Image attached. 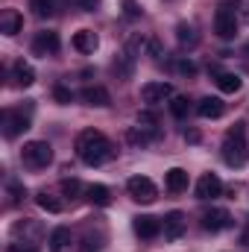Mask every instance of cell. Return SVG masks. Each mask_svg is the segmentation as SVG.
<instances>
[{
    "label": "cell",
    "mask_w": 249,
    "mask_h": 252,
    "mask_svg": "<svg viewBox=\"0 0 249 252\" xmlns=\"http://www.w3.org/2000/svg\"><path fill=\"white\" fill-rule=\"evenodd\" d=\"M147 44H150L147 38H141V35H132V38H129V44H126V50H129V53L138 59V56H141V50H144Z\"/></svg>",
    "instance_id": "4dcf8cb0"
},
{
    "label": "cell",
    "mask_w": 249,
    "mask_h": 252,
    "mask_svg": "<svg viewBox=\"0 0 249 252\" xmlns=\"http://www.w3.org/2000/svg\"><path fill=\"white\" fill-rule=\"evenodd\" d=\"M241 85H244V79H241L238 73H229V70L217 73V88H220L223 94H238V91H241Z\"/></svg>",
    "instance_id": "44dd1931"
},
{
    "label": "cell",
    "mask_w": 249,
    "mask_h": 252,
    "mask_svg": "<svg viewBox=\"0 0 249 252\" xmlns=\"http://www.w3.org/2000/svg\"><path fill=\"white\" fill-rule=\"evenodd\" d=\"M220 193H223V182H220L217 173L199 176V182H196V199H217Z\"/></svg>",
    "instance_id": "30bf717a"
},
{
    "label": "cell",
    "mask_w": 249,
    "mask_h": 252,
    "mask_svg": "<svg viewBox=\"0 0 249 252\" xmlns=\"http://www.w3.org/2000/svg\"><path fill=\"white\" fill-rule=\"evenodd\" d=\"M76 9H82V12H94L97 6H100V0H70Z\"/></svg>",
    "instance_id": "836d02e7"
},
{
    "label": "cell",
    "mask_w": 249,
    "mask_h": 252,
    "mask_svg": "<svg viewBox=\"0 0 249 252\" xmlns=\"http://www.w3.org/2000/svg\"><path fill=\"white\" fill-rule=\"evenodd\" d=\"M6 190H9V196H12V202H21L24 196H27V188L18 182V179H9L6 182Z\"/></svg>",
    "instance_id": "f546056e"
},
{
    "label": "cell",
    "mask_w": 249,
    "mask_h": 252,
    "mask_svg": "<svg viewBox=\"0 0 249 252\" xmlns=\"http://www.w3.org/2000/svg\"><path fill=\"white\" fill-rule=\"evenodd\" d=\"M62 193L67 196V199H79V193H85V188H82V182L79 179H62Z\"/></svg>",
    "instance_id": "4316f807"
},
{
    "label": "cell",
    "mask_w": 249,
    "mask_h": 252,
    "mask_svg": "<svg viewBox=\"0 0 249 252\" xmlns=\"http://www.w3.org/2000/svg\"><path fill=\"white\" fill-rule=\"evenodd\" d=\"M30 9H32V15H38V18H50V15L59 9V0H30Z\"/></svg>",
    "instance_id": "484cf974"
},
{
    "label": "cell",
    "mask_w": 249,
    "mask_h": 252,
    "mask_svg": "<svg viewBox=\"0 0 249 252\" xmlns=\"http://www.w3.org/2000/svg\"><path fill=\"white\" fill-rule=\"evenodd\" d=\"M170 112H173V118H185L187 115V97L173 94V100H170Z\"/></svg>",
    "instance_id": "f1b7e54d"
},
{
    "label": "cell",
    "mask_w": 249,
    "mask_h": 252,
    "mask_svg": "<svg viewBox=\"0 0 249 252\" xmlns=\"http://www.w3.org/2000/svg\"><path fill=\"white\" fill-rule=\"evenodd\" d=\"M35 202H38V208L41 211H47V214H59L64 208L62 199H56L53 193H47V190H41V193H35Z\"/></svg>",
    "instance_id": "603a6c76"
},
{
    "label": "cell",
    "mask_w": 249,
    "mask_h": 252,
    "mask_svg": "<svg viewBox=\"0 0 249 252\" xmlns=\"http://www.w3.org/2000/svg\"><path fill=\"white\" fill-rule=\"evenodd\" d=\"M85 199H88L91 205L106 208V205L112 202V190L106 188V185H88V188H85Z\"/></svg>",
    "instance_id": "ffe728a7"
},
{
    "label": "cell",
    "mask_w": 249,
    "mask_h": 252,
    "mask_svg": "<svg viewBox=\"0 0 249 252\" xmlns=\"http://www.w3.org/2000/svg\"><path fill=\"white\" fill-rule=\"evenodd\" d=\"M176 38H179V44H182V47H196V41H199L196 30H193L190 24H185V21L176 27Z\"/></svg>",
    "instance_id": "d4e9b609"
},
{
    "label": "cell",
    "mask_w": 249,
    "mask_h": 252,
    "mask_svg": "<svg viewBox=\"0 0 249 252\" xmlns=\"http://www.w3.org/2000/svg\"><path fill=\"white\" fill-rule=\"evenodd\" d=\"M223 161L229 167H244L249 161V147H247V124L238 121L229 126L226 138H223Z\"/></svg>",
    "instance_id": "7a4b0ae2"
},
{
    "label": "cell",
    "mask_w": 249,
    "mask_h": 252,
    "mask_svg": "<svg viewBox=\"0 0 249 252\" xmlns=\"http://www.w3.org/2000/svg\"><path fill=\"white\" fill-rule=\"evenodd\" d=\"M241 9H244V12H241V15H244V21H249V0H244V6H241Z\"/></svg>",
    "instance_id": "8d00e7d4"
},
{
    "label": "cell",
    "mask_w": 249,
    "mask_h": 252,
    "mask_svg": "<svg viewBox=\"0 0 249 252\" xmlns=\"http://www.w3.org/2000/svg\"><path fill=\"white\" fill-rule=\"evenodd\" d=\"M21 30H24V15H21L18 9H6V12L0 15V32L12 38V35H18Z\"/></svg>",
    "instance_id": "4fadbf2b"
},
{
    "label": "cell",
    "mask_w": 249,
    "mask_h": 252,
    "mask_svg": "<svg viewBox=\"0 0 249 252\" xmlns=\"http://www.w3.org/2000/svg\"><path fill=\"white\" fill-rule=\"evenodd\" d=\"M141 100L147 106H158L164 100H173V85L170 82H147L141 88Z\"/></svg>",
    "instance_id": "52a82bcc"
},
{
    "label": "cell",
    "mask_w": 249,
    "mask_h": 252,
    "mask_svg": "<svg viewBox=\"0 0 249 252\" xmlns=\"http://www.w3.org/2000/svg\"><path fill=\"white\" fill-rule=\"evenodd\" d=\"M53 97H56V103H62V106H70L73 103V91L67 88V85H53Z\"/></svg>",
    "instance_id": "83f0119b"
},
{
    "label": "cell",
    "mask_w": 249,
    "mask_h": 252,
    "mask_svg": "<svg viewBox=\"0 0 249 252\" xmlns=\"http://www.w3.org/2000/svg\"><path fill=\"white\" fill-rule=\"evenodd\" d=\"M126 190H129V196H132L135 202H144V205L156 202V196H158L156 182H153V179H147V176H132V179L126 182Z\"/></svg>",
    "instance_id": "5b68a950"
},
{
    "label": "cell",
    "mask_w": 249,
    "mask_h": 252,
    "mask_svg": "<svg viewBox=\"0 0 249 252\" xmlns=\"http://www.w3.org/2000/svg\"><path fill=\"white\" fill-rule=\"evenodd\" d=\"M79 250H82V252H100V250H103V241H100V238H94V235H85Z\"/></svg>",
    "instance_id": "1f68e13d"
},
{
    "label": "cell",
    "mask_w": 249,
    "mask_h": 252,
    "mask_svg": "<svg viewBox=\"0 0 249 252\" xmlns=\"http://www.w3.org/2000/svg\"><path fill=\"white\" fill-rule=\"evenodd\" d=\"M112 67H115V73H118L121 79H129L132 70H135V56H132L129 50H124V53L115 56V64H112Z\"/></svg>",
    "instance_id": "7402d4cb"
},
{
    "label": "cell",
    "mask_w": 249,
    "mask_h": 252,
    "mask_svg": "<svg viewBox=\"0 0 249 252\" xmlns=\"http://www.w3.org/2000/svg\"><path fill=\"white\" fill-rule=\"evenodd\" d=\"M9 252H38V247H32V244H12Z\"/></svg>",
    "instance_id": "d590c367"
},
{
    "label": "cell",
    "mask_w": 249,
    "mask_h": 252,
    "mask_svg": "<svg viewBox=\"0 0 249 252\" xmlns=\"http://www.w3.org/2000/svg\"><path fill=\"white\" fill-rule=\"evenodd\" d=\"M67 244H70V229L67 226H56L50 232V252H62Z\"/></svg>",
    "instance_id": "cb8c5ba5"
},
{
    "label": "cell",
    "mask_w": 249,
    "mask_h": 252,
    "mask_svg": "<svg viewBox=\"0 0 249 252\" xmlns=\"http://www.w3.org/2000/svg\"><path fill=\"white\" fill-rule=\"evenodd\" d=\"M232 226V214L226 208H208L202 211V229L205 232H223Z\"/></svg>",
    "instance_id": "9c48e42d"
},
{
    "label": "cell",
    "mask_w": 249,
    "mask_h": 252,
    "mask_svg": "<svg viewBox=\"0 0 249 252\" xmlns=\"http://www.w3.org/2000/svg\"><path fill=\"white\" fill-rule=\"evenodd\" d=\"M21 158H24L27 167H32V170H44V167L53 161V147H50L47 141H30V144H24Z\"/></svg>",
    "instance_id": "3957f363"
},
{
    "label": "cell",
    "mask_w": 249,
    "mask_h": 252,
    "mask_svg": "<svg viewBox=\"0 0 249 252\" xmlns=\"http://www.w3.org/2000/svg\"><path fill=\"white\" fill-rule=\"evenodd\" d=\"M76 156L88 167H100L109 158H115V144L100 129H82L76 135Z\"/></svg>",
    "instance_id": "6da1fadb"
},
{
    "label": "cell",
    "mask_w": 249,
    "mask_h": 252,
    "mask_svg": "<svg viewBox=\"0 0 249 252\" xmlns=\"http://www.w3.org/2000/svg\"><path fill=\"white\" fill-rule=\"evenodd\" d=\"M97 47H100V41H97V35H94L91 30H79V32L73 35V50H79V53L91 56Z\"/></svg>",
    "instance_id": "e0dca14e"
},
{
    "label": "cell",
    "mask_w": 249,
    "mask_h": 252,
    "mask_svg": "<svg viewBox=\"0 0 249 252\" xmlns=\"http://www.w3.org/2000/svg\"><path fill=\"white\" fill-rule=\"evenodd\" d=\"M59 47H62V41H59V32H53V30H41L32 38V53L35 56H56Z\"/></svg>",
    "instance_id": "8992f818"
},
{
    "label": "cell",
    "mask_w": 249,
    "mask_h": 252,
    "mask_svg": "<svg viewBox=\"0 0 249 252\" xmlns=\"http://www.w3.org/2000/svg\"><path fill=\"white\" fill-rule=\"evenodd\" d=\"M164 188L170 190V193H182V190H187V170H182V167L167 170V173H164Z\"/></svg>",
    "instance_id": "ac0fdd59"
},
{
    "label": "cell",
    "mask_w": 249,
    "mask_h": 252,
    "mask_svg": "<svg viewBox=\"0 0 249 252\" xmlns=\"http://www.w3.org/2000/svg\"><path fill=\"white\" fill-rule=\"evenodd\" d=\"M27 129H30V115L27 112H15V109L3 112V135L6 138H18Z\"/></svg>",
    "instance_id": "ba28073f"
},
{
    "label": "cell",
    "mask_w": 249,
    "mask_h": 252,
    "mask_svg": "<svg viewBox=\"0 0 249 252\" xmlns=\"http://www.w3.org/2000/svg\"><path fill=\"white\" fill-rule=\"evenodd\" d=\"M132 226H135V235H138V238H147V241L161 235V220H158V217H150V214L135 217V223H132Z\"/></svg>",
    "instance_id": "7c38bea8"
},
{
    "label": "cell",
    "mask_w": 249,
    "mask_h": 252,
    "mask_svg": "<svg viewBox=\"0 0 249 252\" xmlns=\"http://www.w3.org/2000/svg\"><path fill=\"white\" fill-rule=\"evenodd\" d=\"M124 12H126V18H138L141 15V6L135 0H124Z\"/></svg>",
    "instance_id": "e575fe53"
},
{
    "label": "cell",
    "mask_w": 249,
    "mask_h": 252,
    "mask_svg": "<svg viewBox=\"0 0 249 252\" xmlns=\"http://www.w3.org/2000/svg\"><path fill=\"white\" fill-rule=\"evenodd\" d=\"M214 32L223 41H229V38L238 35V9L235 6H229V3L217 6V12H214Z\"/></svg>",
    "instance_id": "277c9868"
},
{
    "label": "cell",
    "mask_w": 249,
    "mask_h": 252,
    "mask_svg": "<svg viewBox=\"0 0 249 252\" xmlns=\"http://www.w3.org/2000/svg\"><path fill=\"white\" fill-rule=\"evenodd\" d=\"M223 112H226V103H223L220 97H202V100L196 103V115L205 118V121H214V118H220Z\"/></svg>",
    "instance_id": "5bb4252c"
},
{
    "label": "cell",
    "mask_w": 249,
    "mask_h": 252,
    "mask_svg": "<svg viewBox=\"0 0 249 252\" xmlns=\"http://www.w3.org/2000/svg\"><path fill=\"white\" fill-rule=\"evenodd\" d=\"M156 138H158V126L138 124V126H129V129H126V141L135 144V147H147V144H153Z\"/></svg>",
    "instance_id": "8fae6325"
},
{
    "label": "cell",
    "mask_w": 249,
    "mask_h": 252,
    "mask_svg": "<svg viewBox=\"0 0 249 252\" xmlns=\"http://www.w3.org/2000/svg\"><path fill=\"white\" fill-rule=\"evenodd\" d=\"M176 70L185 73V76H193L196 73V64L190 62V59H176Z\"/></svg>",
    "instance_id": "d6a6232c"
},
{
    "label": "cell",
    "mask_w": 249,
    "mask_h": 252,
    "mask_svg": "<svg viewBox=\"0 0 249 252\" xmlns=\"http://www.w3.org/2000/svg\"><path fill=\"white\" fill-rule=\"evenodd\" d=\"M12 79H15V85H21V88H30V85L35 82V70L24 62V59H18V62L12 64Z\"/></svg>",
    "instance_id": "d6986e66"
},
{
    "label": "cell",
    "mask_w": 249,
    "mask_h": 252,
    "mask_svg": "<svg viewBox=\"0 0 249 252\" xmlns=\"http://www.w3.org/2000/svg\"><path fill=\"white\" fill-rule=\"evenodd\" d=\"M161 232H164L167 241L182 238V232H185V214H182V211H170V214L164 217V223H161Z\"/></svg>",
    "instance_id": "9a60e30c"
},
{
    "label": "cell",
    "mask_w": 249,
    "mask_h": 252,
    "mask_svg": "<svg viewBox=\"0 0 249 252\" xmlns=\"http://www.w3.org/2000/svg\"><path fill=\"white\" fill-rule=\"evenodd\" d=\"M79 97H82L88 106H97V109H106V106L112 103V97H109V91H106L103 85H88V88L79 91Z\"/></svg>",
    "instance_id": "2e32d148"
}]
</instances>
